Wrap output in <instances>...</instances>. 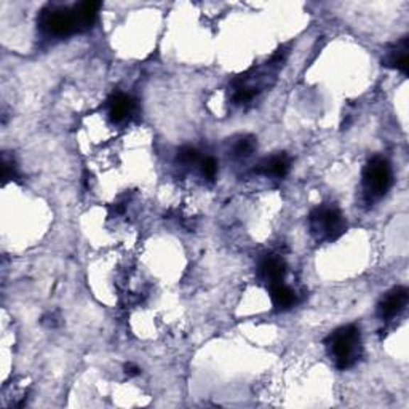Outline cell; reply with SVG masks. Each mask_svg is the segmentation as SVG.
<instances>
[{
  "label": "cell",
  "instance_id": "cell-1",
  "mask_svg": "<svg viewBox=\"0 0 409 409\" xmlns=\"http://www.w3.org/2000/svg\"><path fill=\"white\" fill-rule=\"evenodd\" d=\"M325 347L337 369H349L363 354L361 332L355 325L341 326L325 339Z\"/></svg>",
  "mask_w": 409,
  "mask_h": 409
},
{
  "label": "cell",
  "instance_id": "cell-2",
  "mask_svg": "<svg viewBox=\"0 0 409 409\" xmlns=\"http://www.w3.org/2000/svg\"><path fill=\"white\" fill-rule=\"evenodd\" d=\"M393 184V171L388 160L383 157H373L363 170L361 185L363 197L368 203L379 202L387 195Z\"/></svg>",
  "mask_w": 409,
  "mask_h": 409
},
{
  "label": "cell",
  "instance_id": "cell-3",
  "mask_svg": "<svg viewBox=\"0 0 409 409\" xmlns=\"http://www.w3.org/2000/svg\"><path fill=\"white\" fill-rule=\"evenodd\" d=\"M309 229L318 241H334L345 232L347 222L339 208L320 204L309 216Z\"/></svg>",
  "mask_w": 409,
  "mask_h": 409
},
{
  "label": "cell",
  "instance_id": "cell-4",
  "mask_svg": "<svg viewBox=\"0 0 409 409\" xmlns=\"http://www.w3.org/2000/svg\"><path fill=\"white\" fill-rule=\"evenodd\" d=\"M38 26L47 36L51 37H67L79 31V23L74 11V6L48 5L40 11Z\"/></svg>",
  "mask_w": 409,
  "mask_h": 409
},
{
  "label": "cell",
  "instance_id": "cell-5",
  "mask_svg": "<svg viewBox=\"0 0 409 409\" xmlns=\"http://www.w3.org/2000/svg\"><path fill=\"white\" fill-rule=\"evenodd\" d=\"M409 293L405 286H395L377 304V317L381 320H390L398 317L406 309Z\"/></svg>",
  "mask_w": 409,
  "mask_h": 409
},
{
  "label": "cell",
  "instance_id": "cell-6",
  "mask_svg": "<svg viewBox=\"0 0 409 409\" xmlns=\"http://www.w3.org/2000/svg\"><path fill=\"white\" fill-rule=\"evenodd\" d=\"M290 166H291L290 157H288L285 152H278V153H275V156H271L262 160V162L256 166L254 171L262 176L280 179L288 175Z\"/></svg>",
  "mask_w": 409,
  "mask_h": 409
},
{
  "label": "cell",
  "instance_id": "cell-7",
  "mask_svg": "<svg viewBox=\"0 0 409 409\" xmlns=\"http://www.w3.org/2000/svg\"><path fill=\"white\" fill-rule=\"evenodd\" d=\"M259 275L267 286L280 283L285 280L286 264L280 256L268 254L259 262Z\"/></svg>",
  "mask_w": 409,
  "mask_h": 409
},
{
  "label": "cell",
  "instance_id": "cell-8",
  "mask_svg": "<svg viewBox=\"0 0 409 409\" xmlns=\"http://www.w3.org/2000/svg\"><path fill=\"white\" fill-rule=\"evenodd\" d=\"M109 107V119H111L114 124H121L126 119H130L134 112V101L130 96L125 93H115L107 101Z\"/></svg>",
  "mask_w": 409,
  "mask_h": 409
},
{
  "label": "cell",
  "instance_id": "cell-9",
  "mask_svg": "<svg viewBox=\"0 0 409 409\" xmlns=\"http://www.w3.org/2000/svg\"><path fill=\"white\" fill-rule=\"evenodd\" d=\"M386 64L388 67L400 70L401 74H408L409 70V47L408 37H403L400 42H396L392 48L388 50Z\"/></svg>",
  "mask_w": 409,
  "mask_h": 409
},
{
  "label": "cell",
  "instance_id": "cell-10",
  "mask_svg": "<svg viewBox=\"0 0 409 409\" xmlns=\"http://www.w3.org/2000/svg\"><path fill=\"white\" fill-rule=\"evenodd\" d=\"M101 9V4L99 2H82V4H77L74 6V11H75V16H77V23H79V31H88L93 28V24L96 23V19H98V13Z\"/></svg>",
  "mask_w": 409,
  "mask_h": 409
},
{
  "label": "cell",
  "instance_id": "cell-11",
  "mask_svg": "<svg viewBox=\"0 0 409 409\" xmlns=\"http://www.w3.org/2000/svg\"><path fill=\"white\" fill-rule=\"evenodd\" d=\"M268 294H271L273 305L278 310H288L296 304V293H294L290 286H286L283 281L267 286Z\"/></svg>",
  "mask_w": 409,
  "mask_h": 409
},
{
  "label": "cell",
  "instance_id": "cell-12",
  "mask_svg": "<svg viewBox=\"0 0 409 409\" xmlns=\"http://www.w3.org/2000/svg\"><path fill=\"white\" fill-rule=\"evenodd\" d=\"M258 149V143L253 136H241L232 147V153L236 158H248L253 156V152Z\"/></svg>",
  "mask_w": 409,
  "mask_h": 409
},
{
  "label": "cell",
  "instance_id": "cell-13",
  "mask_svg": "<svg viewBox=\"0 0 409 409\" xmlns=\"http://www.w3.org/2000/svg\"><path fill=\"white\" fill-rule=\"evenodd\" d=\"M176 162L185 166V168H189V166H194L198 162H200V153L195 149V147H190V146H184L181 149L178 151V156H176Z\"/></svg>",
  "mask_w": 409,
  "mask_h": 409
},
{
  "label": "cell",
  "instance_id": "cell-14",
  "mask_svg": "<svg viewBox=\"0 0 409 409\" xmlns=\"http://www.w3.org/2000/svg\"><path fill=\"white\" fill-rule=\"evenodd\" d=\"M202 175L208 179V181H213L217 175V163L213 157H207L200 162Z\"/></svg>",
  "mask_w": 409,
  "mask_h": 409
},
{
  "label": "cell",
  "instance_id": "cell-15",
  "mask_svg": "<svg viewBox=\"0 0 409 409\" xmlns=\"http://www.w3.org/2000/svg\"><path fill=\"white\" fill-rule=\"evenodd\" d=\"M2 171H4V182L15 181V179H18L16 165L6 156H4V160H2Z\"/></svg>",
  "mask_w": 409,
  "mask_h": 409
},
{
  "label": "cell",
  "instance_id": "cell-16",
  "mask_svg": "<svg viewBox=\"0 0 409 409\" xmlns=\"http://www.w3.org/2000/svg\"><path fill=\"white\" fill-rule=\"evenodd\" d=\"M125 374L126 376H130V377H133V376H138L139 374V368L136 366V364H133V363H128V364H125Z\"/></svg>",
  "mask_w": 409,
  "mask_h": 409
}]
</instances>
